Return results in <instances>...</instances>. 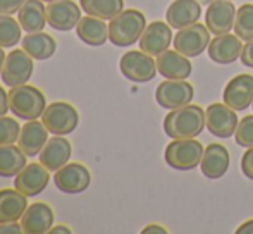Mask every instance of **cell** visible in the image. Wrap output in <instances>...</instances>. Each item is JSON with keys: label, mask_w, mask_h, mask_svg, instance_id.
<instances>
[{"label": "cell", "mask_w": 253, "mask_h": 234, "mask_svg": "<svg viewBox=\"0 0 253 234\" xmlns=\"http://www.w3.org/2000/svg\"><path fill=\"white\" fill-rule=\"evenodd\" d=\"M205 111L198 105L174 109L164 119V131L169 138H197L205 129Z\"/></svg>", "instance_id": "1"}, {"label": "cell", "mask_w": 253, "mask_h": 234, "mask_svg": "<svg viewBox=\"0 0 253 234\" xmlns=\"http://www.w3.org/2000/svg\"><path fill=\"white\" fill-rule=\"evenodd\" d=\"M147 28V17L136 9H127L117 14L109 23V40L116 47H131L140 41Z\"/></svg>", "instance_id": "2"}, {"label": "cell", "mask_w": 253, "mask_h": 234, "mask_svg": "<svg viewBox=\"0 0 253 234\" xmlns=\"http://www.w3.org/2000/svg\"><path fill=\"white\" fill-rule=\"evenodd\" d=\"M9 107L14 116L24 120H35L43 116L47 104L45 95L31 84H19L10 88L9 91Z\"/></svg>", "instance_id": "3"}, {"label": "cell", "mask_w": 253, "mask_h": 234, "mask_svg": "<svg viewBox=\"0 0 253 234\" xmlns=\"http://www.w3.org/2000/svg\"><path fill=\"white\" fill-rule=\"evenodd\" d=\"M203 145L195 138H177L166 148V162L176 171H193L200 165L203 157Z\"/></svg>", "instance_id": "4"}, {"label": "cell", "mask_w": 253, "mask_h": 234, "mask_svg": "<svg viewBox=\"0 0 253 234\" xmlns=\"http://www.w3.org/2000/svg\"><path fill=\"white\" fill-rule=\"evenodd\" d=\"M42 122L48 129V133L57 134V136H66L71 134L80 124V114L78 111L67 102H52L47 105Z\"/></svg>", "instance_id": "5"}, {"label": "cell", "mask_w": 253, "mask_h": 234, "mask_svg": "<svg viewBox=\"0 0 253 234\" xmlns=\"http://www.w3.org/2000/svg\"><path fill=\"white\" fill-rule=\"evenodd\" d=\"M119 69L123 76L134 83H148L155 78L157 60L143 50H129L121 57Z\"/></svg>", "instance_id": "6"}, {"label": "cell", "mask_w": 253, "mask_h": 234, "mask_svg": "<svg viewBox=\"0 0 253 234\" xmlns=\"http://www.w3.org/2000/svg\"><path fill=\"white\" fill-rule=\"evenodd\" d=\"M193 97V86L190 83H186L184 79H167L164 83H160L155 91L157 104L164 109H169V111L191 104Z\"/></svg>", "instance_id": "7"}, {"label": "cell", "mask_w": 253, "mask_h": 234, "mask_svg": "<svg viewBox=\"0 0 253 234\" xmlns=\"http://www.w3.org/2000/svg\"><path fill=\"white\" fill-rule=\"evenodd\" d=\"M33 57L26 54L23 48H16L10 50V54L5 57V64L2 69V81L9 88L19 86V84H26L30 81L31 74H33Z\"/></svg>", "instance_id": "8"}, {"label": "cell", "mask_w": 253, "mask_h": 234, "mask_svg": "<svg viewBox=\"0 0 253 234\" xmlns=\"http://www.w3.org/2000/svg\"><path fill=\"white\" fill-rule=\"evenodd\" d=\"M91 183V174L88 171L86 165L80 164V162H73V164H66L55 171L53 174V184L57 190L67 195H78L88 190Z\"/></svg>", "instance_id": "9"}, {"label": "cell", "mask_w": 253, "mask_h": 234, "mask_svg": "<svg viewBox=\"0 0 253 234\" xmlns=\"http://www.w3.org/2000/svg\"><path fill=\"white\" fill-rule=\"evenodd\" d=\"M210 43V31L207 26H203L200 23H195L188 28L179 30V33H176L174 37V48L179 54L190 57H198L203 54L205 48H209Z\"/></svg>", "instance_id": "10"}, {"label": "cell", "mask_w": 253, "mask_h": 234, "mask_svg": "<svg viewBox=\"0 0 253 234\" xmlns=\"http://www.w3.org/2000/svg\"><path fill=\"white\" fill-rule=\"evenodd\" d=\"M205 126L213 136L231 138L238 127L236 111L220 102L209 105V109L205 111Z\"/></svg>", "instance_id": "11"}, {"label": "cell", "mask_w": 253, "mask_h": 234, "mask_svg": "<svg viewBox=\"0 0 253 234\" xmlns=\"http://www.w3.org/2000/svg\"><path fill=\"white\" fill-rule=\"evenodd\" d=\"M81 7L73 0H57L47 5V24L57 31H71L81 19Z\"/></svg>", "instance_id": "12"}, {"label": "cell", "mask_w": 253, "mask_h": 234, "mask_svg": "<svg viewBox=\"0 0 253 234\" xmlns=\"http://www.w3.org/2000/svg\"><path fill=\"white\" fill-rule=\"evenodd\" d=\"M48 181H50V171L43 164L33 162L28 164L17 176H14V188L30 198L40 195L47 188Z\"/></svg>", "instance_id": "13"}, {"label": "cell", "mask_w": 253, "mask_h": 234, "mask_svg": "<svg viewBox=\"0 0 253 234\" xmlns=\"http://www.w3.org/2000/svg\"><path fill=\"white\" fill-rule=\"evenodd\" d=\"M222 100L234 111H247L253 104V76L238 74L226 84Z\"/></svg>", "instance_id": "14"}, {"label": "cell", "mask_w": 253, "mask_h": 234, "mask_svg": "<svg viewBox=\"0 0 253 234\" xmlns=\"http://www.w3.org/2000/svg\"><path fill=\"white\" fill-rule=\"evenodd\" d=\"M172 41V28L169 26V23L153 21L145 28L143 35H141L140 48L153 57V55H160L169 50Z\"/></svg>", "instance_id": "15"}, {"label": "cell", "mask_w": 253, "mask_h": 234, "mask_svg": "<svg viewBox=\"0 0 253 234\" xmlns=\"http://www.w3.org/2000/svg\"><path fill=\"white\" fill-rule=\"evenodd\" d=\"M236 7L231 0H213L205 14V26L210 33L224 35L234 28Z\"/></svg>", "instance_id": "16"}, {"label": "cell", "mask_w": 253, "mask_h": 234, "mask_svg": "<svg viewBox=\"0 0 253 234\" xmlns=\"http://www.w3.org/2000/svg\"><path fill=\"white\" fill-rule=\"evenodd\" d=\"M243 43L238 35H215L209 43V57L215 64H233L241 57Z\"/></svg>", "instance_id": "17"}, {"label": "cell", "mask_w": 253, "mask_h": 234, "mask_svg": "<svg viewBox=\"0 0 253 234\" xmlns=\"http://www.w3.org/2000/svg\"><path fill=\"white\" fill-rule=\"evenodd\" d=\"M202 16V5L198 0H174L166 12V19L170 28L183 30L198 23Z\"/></svg>", "instance_id": "18"}, {"label": "cell", "mask_w": 253, "mask_h": 234, "mask_svg": "<svg viewBox=\"0 0 253 234\" xmlns=\"http://www.w3.org/2000/svg\"><path fill=\"white\" fill-rule=\"evenodd\" d=\"M229 152L224 145L220 143H210L203 150V157L200 162V169L203 176L209 179H220L229 169Z\"/></svg>", "instance_id": "19"}, {"label": "cell", "mask_w": 253, "mask_h": 234, "mask_svg": "<svg viewBox=\"0 0 253 234\" xmlns=\"http://www.w3.org/2000/svg\"><path fill=\"white\" fill-rule=\"evenodd\" d=\"M23 233L26 234H45L50 233L53 226V210L47 203H33L26 208L24 215L21 217Z\"/></svg>", "instance_id": "20"}, {"label": "cell", "mask_w": 253, "mask_h": 234, "mask_svg": "<svg viewBox=\"0 0 253 234\" xmlns=\"http://www.w3.org/2000/svg\"><path fill=\"white\" fill-rule=\"evenodd\" d=\"M157 71L166 79H186L193 71V66L186 55L177 50H166L157 55Z\"/></svg>", "instance_id": "21"}, {"label": "cell", "mask_w": 253, "mask_h": 234, "mask_svg": "<svg viewBox=\"0 0 253 234\" xmlns=\"http://www.w3.org/2000/svg\"><path fill=\"white\" fill-rule=\"evenodd\" d=\"M47 141H48V129L45 127L43 122L35 119V120H28L21 127L17 145H19V148L28 157H37V155H40L42 148L45 147Z\"/></svg>", "instance_id": "22"}, {"label": "cell", "mask_w": 253, "mask_h": 234, "mask_svg": "<svg viewBox=\"0 0 253 234\" xmlns=\"http://www.w3.org/2000/svg\"><path fill=\"white\" fill-rule=\"evenodd\" d=\"M71 154H73V148H71L69 141L55 134L52 140L45 143L38 158H40V164H43L48 171H59L60 167H64L69 162Z\"/></svg>", "instance_id": "23"}, {"label": "cell", "mask_w": 253, "mask_h": 234, "mask_svg": "<svg viewBox=\"0 0 253 234\" xmlns=\"http://www.w3.org/2000/svg\"><path fill=\"white\" fill-rule=\"evenodd\" d=\"M28 208V196L17 190H0V224L17 222Z\"/></svg>", "instance_id": "24"}, {"label": "cell", "mask_w": 253, "mask_h": 234, "mask_svg": "<svg viewBox=\"0 0 253 234\" xmlns=\"http://www.w3.org/2000/svg\"><path fill=\"white\" fill-rule=\"evenodd\" d=\"M17 21L26 33H40L47 24V7L42 0H26L17 12Z\"/></svg>", "instance_id": "25"}, {"label": "cell", "mask_w": 253, "mask_h": 234, "mask_svg": "<svg viewBox=\"0 0 253 234\" xmlns=\"http://www.w3.org/2000/svg\"><path fill=\"white\" fill-rule=\"evenodd\" d=\"M76 35L83 43L90 47H102L109 40V26L103 23V19L93 16L81 17L76 26Z\"/></svg>", "instance_id": "26"}, {"label": "cell", "mask_w": 253, "mask_h": 234, "mask_svg": "<svg viewBox=\"0 0 253 234\" xmlns=\"http://www.w3.org/2000/svg\"><path fill=\"white\" fill-rule=\"evenodd\" d=\"M23 50L35 60L50 59L57 50V41L47 33H28L23 38Z\"/></svg>", "instance_id": "27"}, {"label": "cell", "mask_w": 253, "mask_h": 234, "mask_svg": "<svg viewBox=\"0 0 253 234\" xmlns=\"http://www.w3.org/2000/svg\"><path fill=\"white\" fill-rule=\"evenodd\" d=\"M26 157L19 145H0V177H14L26 167Z\"/></svg>", "instance_id": "28"}, {"label": "cell", "mask_w": 253, "mask_h": 234, "mask_svg": "<svg viewBox=\"0 0 253 234\" xmlns=\"http://www.w3.org/2000/svg\"><path fill=\"white\" fill-rule=\"evenodd\" d=\"M80 5L88 16L114 19L124 10V0H80Z\"/></svg>", "instance_id": "29"}, {"label": "cell", "mask_w": 253, "mask_h": 234, "mask_svg": "<svg viewBox=\"0 0 253 234\" xmlns=\"http://www.w3.org/2000/svg\"><path fill=\"white\" fill-rule=\"evenodd\" d=\"M21 24L9 14H0V47L10 48L21 41Z\"/></svg>", "instance_id": "30"}, {"label": "cell", "mask_w": 253, "mask_h": 234, "mask_svg": "<svg viewBox=\"0 0 253 234\" xmlns=\"http://www.w3.org/2000/svg\"><path fill=\"white\" fill-rule=\"evenodd\" d=\"M234 33L245 41L253 40V5L252 3H243V5L236 10Z\"/></svg>", "instance_id": "31"}, {"label": "cell", "mask_w": 253, "mask_h": 234, "mask_svg": "<svg viewBox=\"0 0 253 234\" xmlns=\"http://www.w3.org/2000/svg\"><path fill=\"white\" fill-rule=\"evenodd\" d=\"M21 134V126L16 119L7 116H0V145L17 143Z\"/></svg>", "instance_id": "32"}, {"label": "cell", "mask_w": 253, "mask_h": 234, "mask_svg": "<svg viewBox=\"0 0 253 234\" xmlns=\"http://www.w3.org/2000/svg\"><path fill=\"white\" fill-rule=\"evenodd\" d=\"M234 138H236V143L241 147H253V116H245L238 122Z\"/></svg>", "instance_id": "33"}, {"label": "cell", "mask_w": 253, "mask_h": 234, "mask_svg": "<svg viewBox=\"0 0 253 234\" xmlns=\"http://www.w3.org/2000/svg\"><path fill=\"white\" fill-rule=\"evenodd\" d=\"M26 0H0V14H12L19 12V9L24 5Z\"/></svg>", "instance_id": "34"}, {"label": "cell", "mask_w": 253, "mask_h": 234, "mask_svg": "<svg viewBox=\"0 0 253 234\" xmlns=\"http://www.w3.org/2000/svg\"><path fill=\"white\" fill-rule=\"evenodd\" d=\"M241 171L248 179L253 181V147L248 148L241 157Z\"/></svg>", "instance_id": "35"}, {"label": "cell", "mask_w": 253, "mask_h": 234, "mask_svg": "<svg viewBox=\"0 0 253 234\" xmlns=\"http://www.w3.org/2000/svg\"><path fill=\"white\" fill-rule=\"evenodd\" d=\"M241 62L245 64L247 67H252L253 69V40L247 41L243 45V50H241Z\"/></svg>", "instance_id": "36"}, {"label": "cell", "mask_w": 253, "mask_h": 234, "mask_svg": "<svg viewBox=\"0 0 253 234\" xmlns=\"http://www.w3.org/2000/svg\"><path fill=\"white\" fill-rule=\"evenodd\" d=\"M23 233V226L17 222H3L0 224V234H21Z\"/></svg>", "instance_id": "37"}, {"label": "cell", "mask_w": 253, "mask_h": 234, "mask_svg": "<svg viewBox=\"0 0 253 234\" xmlns=\"http://www.w3.org/2000/svg\"><path fill=\"white\" fill-rule=\"evenodd\" d=\"M9 109V93L0 86V116H5Z\"/></svg>", "instance_id": "38"}, {"label": "cell", "mask_w": 253, "mask_h": 234, "mask_svg": "<svg viewBox=\"0 0 253 234\" xmlns=\"http://www.w3.org/2000/svg\"><path fill=\"white\" fill-rule=\"evenodd\" d=\"M141 233H143V234H153V233H157V234H167V229L162 228V226H159V224H150V226H147V228H145Z\"/></svg>", "instance_id": "39"}, {"label": "cell", "mask_w": 253, "mask_h": 234, "mask_svg": "<svg viewBox=\"0 0 253 234\" xmlns=\"http://www.w3.org/2000/svg\"><path fill=\"white\" fill-rule=\"evenodd\" d=\"M236 234H253V219L243 222V224L236 229Z\"/></svg>", "instance_id": "40"}, {"label": "cell", "mask_w": 253, "mask_h": 234, "mask_svg": "<svg viewBox=\"0 0 253 234\" xmlns=\"http://www.w3.org/2000/svg\"><path fill=\"white\" fill-rule=\"evenodd\" d=\"M50 233H53V234H55V233H66V234H71L73 231H71V229L67 228V226H57V228H52V229H50Z\"/></svg>", "instance_id": "41"}, {"label": "cell", "mask_w": 253, "mask_h": 234, "mask_svg": "<svg viewBox=\"0 0 253 234\" xmlns=\"http://www.w3.org/2000/svg\"><path fill=\"white\" fill-rule=\"evenodd\" d=\"M5 57H7V55H5V54H3L2 47H0V74H2V69H3V64H5Z\"/></svg>", "instance_id": "42"}, {"label": "cell", "mask_w": 253, "mask_h": 234, "mask_svg": "<svg viewBox=\"0 0 253 234\" xmlns=\"http://www.w3.org/2000/svg\"><path fill=\"white\" fill-rule=\"evenodd\" d=\"M198 2H200V5H210L213 0H198Z\"/></svg>", "instance_id": "43"}, {"label": "cell", "mask_w": 253, "mask_h": 234, "mask_svg": "<svg viewBox=\"0 0 253 234\" xmlns=\"http://www.w3.org/2000/svg\"><path fill=\"white\" fill-rule=\"evenodd\" d=\"M42 2H47V3H52V2H57V0H42Z\"/></svg>", "instance_id": "44"}, {"label": "cell", "mask_w": 253, "mask_h": 234, "mask_svg": "<svg viewBox=\"0 0 253 234\" xmlns=\"http://www.w3.org/2000/svg\"><path fill=\"white\" fill-rule=\"evenodd\" d=\"M252 107H253V104H252Z\"/></svg>", "instance_id": "45"}]
</instances>
